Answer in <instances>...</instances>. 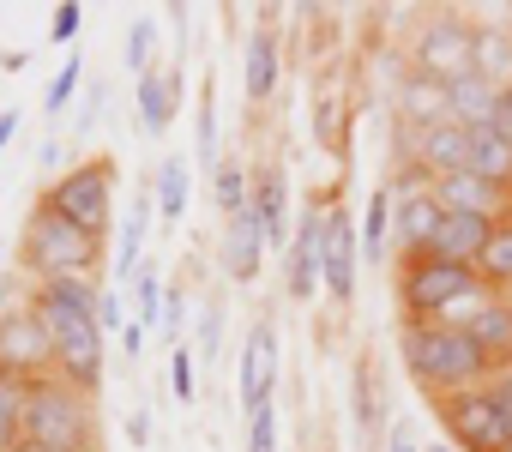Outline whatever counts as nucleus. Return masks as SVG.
<instances>
[{
	"label": "nucleus",
	"instance_id": "obj_1",
	"mask_svg": "<svg viewBox=\"0 0 512 452\" xmlns=\"http://www.w3.org/2000/svg\"><path fill=\"white\" fill-rule=\"evenodd\" d=\"M31 308L43 314L49 338H55V374L67 386H79L85 398H97L103 386V290L91 278H49L31 284Z\"/></svg>",
	"mask_w": 512,
	"mask_h": 452
},
{
	"label": "nucleus",
	"instance_id": "obj_2",
	"mask_svg": "<svg viewBox=\"0 0 512 452\" xmlns=\"http://www.w3.org/2000/svg\"><path fill=\"white\" fill-rule=\"evenodd\" d=\"M398 356L410 368V380L440 404V398H458L470 386H488L494 380V356L464 332V326H398Z\"/></svg>",
	"mask_w": 512,
	"mask_h": 452
},
{
	"label": "nucleus",
	"instance_id": "obj_3",
	"mask_svg": "<svg viewBox=\"0 0 512 452\" xmlns=\"http://www.w3.org/2000/svg\"><path fill=\"white\" fill-rule=\"evenodd\" d=\"M494 290L476 278V266L452 260H398V314L404 326H464L470 308H482Z\"/></svg>",
	"mask_w": 512,
	"mask_h": 452
},
{
	"label": "nucleus",
	"instance_id": "obj_4",
	"mask_svg": "<svg viewBox=\"0 0 512 452\" xmlns=\"http://www.w3.org/2000/svg\"><path fill=\"white\" fill-rule=\"evenodd\" d=\"M25 440L49 452H97V398H85L61 374L37 380L25 404Z\"/></svg>",
	"mask_w": 512,
	"mask_h": 452
},
{
	"label": "nucleus",
	"instance_id": "obj_5",
	"mask_svg": "<svg viewBox=\"0 0 512 452\" xmlns=\"http://www.w3.org/2000/svg\"><path fill=\"white\" fill-rule=\"evenodd\" d=\"M97 236L73 230L67 217L55 211H31L25 217V236H19V266L31 272V284H49V278H91L97 272Z\"/></svg>",
	"mask_w": 512,
	"mask_h": 452
},
{
	"label": "nucleus",
	"instance_id": "obj_6",
	"mask_svg": "<svg viewBox=\"0 0 512 452\" xmlns=\"http://www.w3.org/2000/svg\"><path fill=\"white\" fill-rule=\"evenodd\" d=\"M37 205L55 211V217H67L73 230H85V236L103 242V230L115 223V163H109V157H85L79 169L55 175Z\"/></svg>",
	"mask_w": 512,
	"mask_h": 452
},
{
	"label": "nucleus",
	"instance_id": "obj_7",
	"mask_svg": "<svg viewBox=\"0 0 512 452\" xmlns=\"http://www.w3.org/2000/svg\"><path fill=\"white\" fill-rule=\"evenodd\" d=\"M434 416H440L452 452H512V416L500 410V398L488 386H470L458 398H440Z\"/></svg>",
	"mask_w": 512,
	"mask_h": 452
},
{
	"label": "nucleus",
	"instance_id": "obj_8",
	"mask_svg": "<svg viewBox=\"0 0 512 452\" xmlns=\"http://www.w3.org/2000/svg\"><path fill=\"white\" fill-rule=\"evenodd\" d=\"M410 73H428L446 85L476 73V25L458 13H428L416 31V49H410Z\"/></svg>",
	"mask_w": 512,
	"mask_h": 452
},
{
	"label": "nucleus",
	"instance_id": "obj_9",
	"mask_svg": "<svg viewBox=\"0 0 512 452\" xmlns=\"http://www.w3.org/2000/svg\"><path fill=\"white\" fill-rule=\"evenodd\" d=\"M0 374H13L25 386L55 374V338H49V326H43V314L31 302L0 314Z\"/></svg>",
	"mask_w": 512,
	"mask_h": 452
},
{
	"label": "nucleus",
	"instance_id": "obj_10",
	"mask_svg": "<svg viewBox=\"0 0 512 452\" xmlns=\"http://www.w3.org/2000/svg\"><path fill=\"white\" fill-rule=\"evenodd\" d=\"M440 223H446V205L434 199V187H428V181H404V193H398V205H392L398 254H404V260H428Z\"/></svg>",
	"mask_w": 512,
	"mask_h": 452
},
{
	"label": "nucleus",
	"instance_id": "obj_11",
	"mask_svg": "<svg viewBox=\"0 0 512 452\" xmlns=\"http://www.w3.org/2000/svg\"><path fill=\"white\" fill-rule=\"evenodd\" d=\"M241 410H260L266 398H278V326L272 320H253L247 344H241Z\"/></svg>",
	"mask_w": 512,
	"mask_h": 452
},
{
	"label": "nucleus",
	"instance_id": "obj_12",
	"mask_svg": "<svg viewBox=\"0 0 512 452\" xmlns=\"http://www.w3.org/2000/svg\"><path fill=\"white\" fill-rule=\"evenodd\" d=\"M404 145H410V169H422V181H440L470 163V127H458V121H440L422 133L404 127Z\"/></svg>",
	"mask_w": 512,
	"mask_h": 452
},
{
	"label": "nucleus",
	"instance_id": "obj_13",
	"mask_svg": "<svg viewBox=\"0 0 512 452\" xmlns=\"http://www.w3.org/2000/svg\"><path fill=\"white\" fill-rule=\"evenodd\" d=\"M320 284L332 302L356 296V217L344 205H326V254H320Z\"/></svg>",
	"mask_w": 512,
	"mask_h": 452
},
{
	"label": "nucleus",
	"instance_id": "obj_14",
	"mask_svg": "<svg viewBox=\"0 0 512 452\" xmlns=\"http://www.w3.org/2000/svg\"><path fill=\"white\" fill-rule=\"evenodd\" d=\"M320 254H326V205H308L290 242V296L308 302L320 290Z\"/></svg>",
	"mask_w": 512,
	"mask_h": 452
},
{
	"label": "nucleus",
	"instance_id": "obj_15",
	"mask_svg": "<svg viewBox=\"0 0 512 452\" xmlns=\"http://www.w3.org/2000/svg\"><path fill=\"white\" fill-rule=\"evenodd\" d=\"M260 260H266V236H260V217L247 205V211H235L223 223V272H229V284H253L260 278Z\"/></svg>",
	"mask_w": 512,
	"mask_h": 452
},
{
	"label": "nucleus",
	"instance_id": "obj_16",
	"mask_svg": "<svg viewBox=\"0 0 512 452\" xmlns=\"http://www.w3.org/2000/svg\"><path fill=\"white\" fill-rule=\"evenodd\" d=\"M488 236H494V217H470V211H446V223H440V236H434V248H428V260H452V266H476V260H482V248H488Z\"/></svg>",
	"mask_w": 512,
	"mask_h": 452
},
{
	"label": "nucleus",
	"instance_id": "obj_17",
	"mask_svg": "<svg viewBox=\"0 0 512 452\" xmlns=\"http://www.w3.org/2000/svg\"><path fill=\"white\" fill-rule=\"evenodd\" d=\"M398 121L404 127H440L452 121V97H446V79H428V73H404L398 79Z\"/></svg>",
	"mask_w": 512,
	"mask_h": 452
},
{
	"label": "nucleus",
	"instance_id": "obj_18",
	"mask_svg": "<svg viewBox=\"0 0 512 452\" xmlns=\"http://www.w3.org/2000/svg\"><path fill=\"white\" fill-rule=\"evenodd\" d=\"M446 97H452V121L458 127H494V109H500V85H488L482 73H464V79H452L446 85Z\"/></svg>",
	"mask_w": 512,
	"mask_h": 452
},
{
	"label": "nucleus",
	"instance_id": "obj_19",
	"mask_svg": "<svg viewBox=\"0 0 512 452\" xmlns=\"http://www.w3.org/2000/svg\"><path fill=\"white\" fill-rule=\"evenodd\" d=\"M253 217H260L266 248H278V254H284L290 223H284V175H278V169H253Z\"/></svg>",
	"mask_w": 512,
	"mask_h": 452
},
{
	"label": "nucleus",
	"instance_id": "obj_20",
	"mask_svg": "<svg viewBox=\"0 0 512 452\" xmlns=\"http://www.w3.org/2000/svg\"><path fill=\"white\" fill-rule=\"evenodd\" d=\"M247 103H272V91H278V31L272 25H260L247 37Z\"/></svg>",
	"mask_w": 512,
	"mask_h": 452
},
{
	"label": "nucleus",
	"instance_id": "obj_21",
	"mask_svg": "<svg viewBox=\"0 0 512 452\" xmlns=\"http://www.w3.org/2000/svg\"><path fill=\"white\" fill-rule=\"evenodd\" d=\"M464 332H470V338H476V344H482L494 362H500V356L512 350V302H506V296H488L482 308H470Z\"/></svg>",
	"mask_w": 512,
	"mask_h": 452
},
{
	"label": "nucleus",
	"instance_id": "obj_22",
	"mask_svg": "<svg viewBox=\"0 0 512 452\" xmlns=\"http://www.w3.org/2000/svg\"><path fill=\"white\" fill-rule=\"evenodd\" d=\"M133 97H139V121H145V133H163V127L175 121L181 79H169V73H145V79L133 85Z\"/></svg>",
	"mask_w": 512,
	"mask_h": 452
},
{
	"label": "nucleus",
	"instance_id": "obj_23",
	"mask_svg": "<svg viewBox=\"0 0 512 452\" xmlns=\"http://www.w3.org/2000/svg\"><path fill=\"white\" fill-rule=\"evenodd\" d=\"M476 73L488 85H512V25H476Z\"/></svg>",
	"mask_w": 512,
	"mask_h": 452
},
{
	"label": "nucleus",
	"instance_id": "obj_24",
	"mask_svg": "<svg viewBox=\"0 0 512 452\" xmlns=\"http://www.w3.org/2000/svg\"><path fill=\"white\" fill-rule=\"evenodd\" d=\"M464 169H476L482 181H494V187H512V145L494 133V127H476L470 133V163Z\"/></svg>",
	"mask_w": 512,
	"mask_h": 452
},
{
	"label": "nucleus",
	"instance_id": "obj_25",
	"mask_svg": "<svg viewBox=\"0 0 512 452\" xmlns=\"http://www.w3.org/2000/svg\"><path fill=\"white\" fill-rule=\"evenodd\" d=\"M211 193H217V211H223V223H229L235 211L253 205V169L235 163V157H223V163L211 169Z\"/></svg>",
	"mask_w": 512,
	"mask_h": 452
},
{
	"label": "nucleus",
	"instance_id": "obj_26",
	"mask_svg": "<svg viewBox=\"0 0 512 452\" xmlns=\"http://www.w3.org/2000/svg\"><path fill=\"white\" fill-rule=\"evenodd\" d=\"M476 278H482L494 296L512 290V217L494 223V236H488V248H482V260H476Z\"/></svg>",
	"mask_w": 512,
	"mask_h": 452
},
{
	"label": "nucleus",
	"instance_id": "obj_27",
	"mask_svg": "<svg viewBox=\"0 0 512 452\" xmlns=\"http://www.w3.org/2000/svg\"><path fill=\"white\" fill-rule=\"evenodd\" d=\"M25 404H31V386L0 374V452H19L25 446Z\"/></svg>",
	"mask_w": 512,
	"mask_h": 452
},
{
	"label": "nucleus",
	"instance_id": "obj_28",
	"mask_svg": "<svg viewBox=\"0 0 512 452\" xmlns=\"http://www.w3.org/2000/svg\"><path fill=\"white\" fill-rule=\"evenodd\" d=\"M187 193H193L187 163H181V157H169V163L157 169V211H163L169 223H181V217H187Z\"/></svg>",
	"mask_w": 512,
	"mask_h": 452
},
{
	"label": "nucleus",
	"instance_id": "obj_29",
	"mask_svg": "<svg viewBox=\"0 0 512 452\" xmlns=\"http://www.w3.org/2000/svg\"><path fill=\"white\" fill-rule=\"evenodd\" d=\"M392 236V193L386 187H374V199H368V211H362V248L368 254H380V242Z\"/></svg>",
	"mask_w": 512,
	"mask_h": 452
},
{
	"label": "nucleus",
	"instance_id": "obj_30",
	"mask_svg": "<svg viewBox=\"0 0 512 452\" xmlns=\"http://www.w3.org/2000/svg\"><path fill=\"white\" fill-rule=\"evenodd\" d=\"M133 296H139V326H157L163 332V284H157V272H151V260L139 266V278H133Z\"/></svg>",
	"mask_w": 512,
	"mask_h": 452
},
{
	"label": "nucleus",
	"instance_id": "obj_31",
	"mask_svg": "<svg viewBox=\"0 0 512 452\" xmlns=\"http://www.w3.org/2000/svg\"><path fill=\"white\" fill-rule=\"evenodd\" d=\"M247 452H278V398L247 410Z\"/></svg>",
	"mask_w": 512,
	"mask_h": 452
},
{
	"label": "nucleus",
	"instance_id": "obj_32",
	"mask_svg": "<svg viewBox=\"0 0 512 452\" xmlns=\"http://www.w3.org/2000/svg\"><path fill=\"white\" fill-rule=\"evenodd\" d=\"M151 43H157V25L151 19H133L127 25V49H121L127 55V73H139V79L151 73Z\"/></svg>",
	"mask_w": 512,
	"mask_h": 452
},
{
	"label": "nucleus",
	"instance_id": "obj_33",
	"mask_svg": "<svg viewBox=\"0 0 512 452\" xmlns=\"http://www.w3.org/2000/svg\"><path fill=\"white\" fill-rule=\"evenodd\" d=\"M85 85V61H67L55 79H49V97H43V115H61L67 103H73V91Z\"/></svg>",
	"mask_w": 512,
	"mask_h": 452
},
{
	"label": "nucleus",
	"instance_id": "obj_34",
	"mask_svg": "<svg viewBox=\"0 0 512 452\" xmlns=\"http://www.w3.org/2000/svg\"><path fill=\"white\" fill-rule=\"evenodd\" d=\"M199 157H205L211 169L223 163V157H217V91H211V85L199 91Z\"/></svg>",
	"mask_w": 512,
	"mask_h": 452
},
{
	"label": "nucleus",
	"instance_id": "obj_35",
	"mask_svg": "<svg viewBox=\"0 0 512 452\" xmlns=\"http://www.w3.org/2000/svg\"><path fill=\"white\" fill-rule=\"evenodd\" d=\"M169 392H175L181 404H193V350H187V344L169 350Z\"/></svg>",
	"mask_w": 512,
	"mask_h": 452
},
{
	"label": "nucleus",
	"instance_id": "obj_36",
	"mask_svg": "<svg viewBox=\"0 0 512 452\" xmlns=\"http://www.w3.org/2000/svg\"><path fill=\"white\" fill-rule=\"evenodd\" d=\"M79 19H85L79 0H61V7H55V25H49V37H55V43H73V37H79Z\"/></svg>",
	"mask_w": 512,
	"mask_h": 452
},
{
	"label": "nucleus",
	"instance_id": "obj_37",
	"mask_svg": "<svg viewBox=\"0 0 512 452\" xmlns=\"http://www.w3.org/2000/svg\"><path fill=\"white\" fill-rule=\"evenodd\" d=\"M181 320H187V296L181 290H169V302H163V332L181 344Z\"/></svg>",
	"mask_w": 512,
	"mask_h": 452
},
{
	"label": "nucleus",
	"instance_id": "obj_38",
	"mask_svg": "<svg viewBox=\"0 0 512 452\" xmlns=\"http://www.w3.org/2000/svg\"><path fill=\"white\" fill-rule=\"evenodd\" d=\"M217 332H223V308H205V314H199V344H205V356H217Z\"/></svg>",
	"mask_w": 512,
	"mask_h": 452
},
{
	"label": "nucleus",
	"instance_id": "obj_39",
	"mask_svg": "<svg viewBox=\"0 0 512 452\" xmlns=\"http://www.w3.org/2000/svg\"><path fill=\"white\" fill-rule=\"evenodd\" d=\"M386 452H422V446H416V422H410V416H404V422H392Z\"/></svg>",
	"mask_w": 512,
	"mask_h": 452
},
{
	"label": "nucleus",
	"instance_id": "obj_40",
	"mask_svg": "<svg viewBox=\"0 0 512 452\" xmlns=\"http://www.w3.org/2000/svg\"><path fill=\"white\" fill-rule=\"evenodd\" d=\"M488 392H494V398H500V410L512 416V362H506V368H494V380H488Z\"/></svg>",
	"mask_w": 512,
	"mask_h": 452
},
{
	"label": "nucleus",
	"instance_id": "obj_41",
	"mask_svg": "<svg viewBox=\"0 0 512 452\" xmlns=\"http://www.w3.org/2000/svg\"><path fill=\"white\" fill-rule=\"evenodd\" d=\"M97 314H103V332H115V326L127 332V314H121V296H109V290H103V308H97Z\"/></svg>",
	"mask_w": 512,
	"mask_h": 452
},
{
	"label": "nucleus",
	"instance_id": "obj_42",
	"mask_svg": "<svg viewBox=\"0 0 512 452\" xmlns=\"http://www.w3.org/2000/svg\"><path fill=\"white\" fill-rule=\"evenodd\" d=\"M494 133H500V139L512 145V85L500 91V109H494Z\"/></svg>",
	"mask_w": 512,
	"mask_h": 452
},
{
	"label": "nucleus",
	"instance_id": "obj_43",
	"mask_svg": "<svg viewBox=\"0 0 512 452\" xmlns=\"http://www.w3.org/2000/svg\"><path fill=\"white\" fill-rule=\"evenodd\" d=\"M127 434H133V446H145V440H151V416H145V404L127 416Z\"/></svg>",
	"mask_w": 512,
	"mask_h": 452
},
{
	"label": "nucleus",
	"instance_id": "obj_44",
	"mask_svg": "<svg viewBox=\"0 0 512 452\" xmlns=\"http://www.w3.org/2000/svg\"><path fill=\"white\" fill-rule=\"evenodd\" d=\"M19 121H25L19 109H7V115H0V151H7V145H13V133H19Z\"/></svg>",
	"mask_w": 512,
	"mask_h": 452
},
{
	"label": "nucleus",
	"instance_id": "obj_45",
	"mask_svg": "<svg viewBox=\"0 0 512 452\" xmlns=\"http://www.w3.org/2000/svg\"><path fill=\"white\" fill-rule=\"evenodd\" d=\"M121 344H127V356H139V344H145V326H139V320H133V326H127V332H121Z\"/></svg>",
	"mask_w": 512,
	"mask_h": 452
},
{
	"label": "nucleus",
	"instance_id": "obj_46",
	"mask_svg": "<svg viewBox=\"0 0 512 452\" xmlns=\"http://www.w3.org/2000/svg\"><path fill=\"white\" fill-rule=\"evenodd\" d=\"M19 452H49V446H31V440H25V446H19Z\"/></svg>",
	"mask_w": 512,
	"mask_h": 452
},
{
	"label": "nucleus",
	"instance_id": "obj_47",
	"mask_svg": "<svg viewBox=\"0 0 512 452\" xmlns=\"http://www.w3.org/2000/svg\"><path fill=\"white\" fill-rule=\"evenodd\" d=\"M0 314H7V290H0Z\"/></svg>",
	"mask_w": 512,
	"mask_h": 452
},
{
	"label": "nucleus",
	"instance_id": "obj_48",
	"mask_svg": "<svg viewBox=\"0 0 512 452\" xmlns=\"http://www.w3.org/2000/svg\"><path fill=\"white\" fill-rule=\"evenodd\" d=\"M428 452H452V446H428Z\"/></svg>",
	"mask_w": 512,
	"mask_h": 452
}]
</instances>
